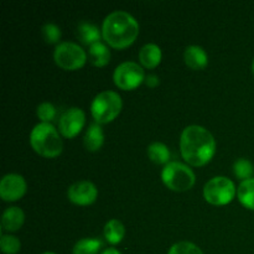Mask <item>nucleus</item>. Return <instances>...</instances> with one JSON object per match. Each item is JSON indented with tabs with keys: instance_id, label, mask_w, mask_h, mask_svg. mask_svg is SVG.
<instances>
[{
	"instance_id": "nucleus-12",
	"label": "nucleus",
	"mask_w": 254,
	"mask_h": 254,
	"mask_svg": "<svg viewBox=\"0 0 254 254\" xmlns=\"http://www.w3.org/2000/svg\"><path fill=\"white\" fill-rule=\"evenodd\" d=\"M184 59H185V64L191 69H202L208 64V57L206 51L202 47L196 46V45L186 47Z\"/></svg>"
},
{
	"instance_id": "nucleus-23",
	"label": "nucleus",
	"mask_w": 254,
	"mask_h": 254,
	"mask_svg": "<svg viewBox=\"0 0 254 254\" xmlns=\"http://www.w3.org/2000/svg\"><path fill=\"white\" fill-rule=\"evenodd\" d=\"M0 248L5 254H16L21 248V243L15 236L1 235L0 238Z\"/></svg>"
},
{
	"instance_id": "nucleus-14",
	"label": "nucleus",
	"mask_w": 254,
	"mask_h": 254,
	"mask_svg": "<svg viewBox=\"0 0 254 254\" xmlns=\"http://www.w3.org/2000/svg\"><path fill=\"white\" fill-rule=\"evenodd\" d=\"M139 61L146 68H155L161 61V50L155 44H146L139 51Z\"/></svg>"
},
{
	"instance_id": "nucleus-8",
	"label": "nucleus",
	"mask_w": 254,
	"mask_h": 254,
	"mask_svg": "<svg viewBox=\"0 0 254 254\" xmlns=\"http://www.w3.org/2000/svg\"><path fill=\"white\" fill-rule=\"evenodd\" d=\"M114 83L124 91H131L145 81L144 69L135 62H123L116 68L113 74Z\"/></svg>"
},
{
	"instance_id": "nucleus-21",
	"label": "nucleus",
	"mask_w": 254,
	"mask_h": 254,
	"mask_svg": "<svg viewBox=\"0 0 254 254\" xmlns=\"http://www.w3.org/2000/svg\"><path fill=\"white\" fill-rule=\"evenodd\" d=\"M102 241L97 238H83L74 245L72 253L73 254H98L101 251Z\"/></svg>"
},
{
	"instance_id": "nucleus-3",
	"label": "nucleus",
	"mask_w": 254,
	"mask_h": 254,
	"mask_svg": "<svg viewBox=\"0 0 254 254\" xmlns=\"http://www.w3.org/2000/svg\"><path fill=\"white\" fill-rule=\"evenodd\" d=\"M30 144L32 149L45 158H56L62 153V144L60 134L50 123H39L30 134Z\"/></svg>"
},
{
	"instance_id": "nucleus-15",
	"label": "nucleus",
	"mask_w": 254,
	"mask_h": 254,
	"mask_svg": "<svg viewBox=\"0 0 254 254\" xmlns=\"http://www.w3.org/2000/svg\"><path fill=\"white\" fill-rule=\"evenodd\" d=\"M84 146L89 151H97L102 148L104 143L103 129L99 124L93 123L88 127L83 138Z\"/></svg>"
},
{
	"instance_id": "nucleus-4",
	"label": "nucleus",
	"mask_w": 254,
	"mask_h": 254,
	"mask_svg": "<svg viewBox=\"0 0 254 254\" xmlns=\"http://www.w3.org/2000/svg\"><path fill=\"white\" fill-rule=\"evenodd\" d=\"M122 107V98L117 92L104 91L92 101L91 113L98 123H109L121 113Z\"/></svg>"
},
{
	"instance_id": "nucleus-19",
	"label": "nucleus",
	"mask_w": 254,
	"mask_h": 254,
	"mask_svg": "<svg viewBox=\"0 0 254 254\" xmlns=\"http://www.w3.org/2000/svg\"><path fill=\"white\" fill-rule=\"evenodd\" d=\"M238 200L245 207L254 210V178L242 181L238 186Z\"/></svg>"
},
{
	"instance_id": "nucleus-26",
	"label": "nucleus",
	"mask_w": 254,
	"mask_h": 254,
	"mask_svg": "<svg viewBox=\"0 0 254 254\" xmlns=\"http://www.w3.org/2000/svg\"><path fill=\"white\" fill-rule=\"evenodd\" d=\"M37 117L42 121V123H50L52 119L56 116V109L49 102H45V103H41L39 107H37L36 111Z\"/></svg>"
},
{
	"instance_id": "nucleus-17",
	"label": "nucleus",
	"mask_w": 254,
	"mask_h": 254,
	"mask_svg": "<svg viewBox=\"0 0 254 254\" xmlns=\"http://www.w3.org/2000/svg\"><path fill=\"white\" fill-rule=\"evenodd\" d=\"M77 37L86 45H93L96 42H99L101 39V32L96 25L91 22H81L77 27Z\"/></svg>"
},
{
	"instance_id": "nucleus-24",
	"label": "nucleus",
	"mask_w": 254,
	"mask_h": 254,
	"mask_svg": "<svg viewBox=\"0 0 254 254\" xmlns=\"http://www.w3.org/2000/svg\"><path fill=\"white\" fill-rule=\"evenodd\" d=\"M168 254H203L202 251L196 245L191 242H179L175 243L170 248Z\"/></svg>"
},
{
	"instance_id": "nucleus-9",
	"label": "nucleus",
	"mask_w": 254,
	"mask_h": 254,
	"mask_svg": "<svg viewBox=\"0 0 254 254\" xmlns=\"http://www.w3.org/2000/svg\"><path fill=\"white\" fill-rule=\"evenodd\" d=\"M86 116L81 108H69L61 116L59 122L60 131L66 138H74L83 129Z\"/></svg>"
},
{
	"instance_id": "nucleus-22",
	"label": "nucleus",
	"mask_w": 254,
	"mask_h": 254,
	"mask_svg": "<svg viewBox=\"0 0 254 254\" xmlns=\"http://www.w3.org/2000/svg\"><path fill=\"white\" fill-rule=\"evenodd\" d=\"M233 171H235V175L237 178L242 179L243 181L248 180V179H252L253 175V165L250 160L245 158L238 159L237 161L233 165Z\"/></svg>"
},
{
	"instance_id": "nucleus-10",
	"label": "nucleus",
	"mask_w": 254,
	"mask_h": 254,
	"mask_svg": "<svg viewBox=\"0 0 254 254\" xmlns=\"http://www.w3.org/2000/svg\"><path fill=\"white\" fill-rule=\"evenodd\" d=\"M26 192V183L17 174H7L0 181V197L6 202L20 200Z\"/></svg>"
},
{
	"instance_id": "nucleus-29",
	"label": "nucleus",
	"mask_w": 254,
	"mask_h": 254,
	"mask_svg": "<svg viewBox=\"0 0 254 254\" xmlns=\"http://www.w3.org/2000/svg\"><path fill=\"white\" fill-rule=\"evenodd\" d=\"M42 254H56V253H54V252H45V253H42Z\"/></svg>"
},
{
	"instance_id": "nucleus-20",
	"label": "nucleus",
	"mask_w": 254,
	"mask_h": 254,
	"mask_svg": "<svg viewBox=\"0 0 254 254\" xmlns=\"http://www.w3.org/2000/svg\"><path fill=\"white\" fill-rule=\"evenodd\" d=\"M148 155L150 160L155 164H169L170 151L165 144L155 141L148 146Z\"/></svg>"
},
{
	"instance_id": "nucleus-28",
	"label": "nucleus",
	"mask_w": 254,
	"mask_h": 254,
	"mask_svg": "<svg viewBox=\"0 0 254 254\" xmlns=\"http://www.w3.org/2000/svg\"><path fill=\"white\" fill-rule=\"evenodd\" d=\"M101 254H122L119 251H117L116 248H107L106 251H103Z\"/></svg>"
},
{
	"instance_id": "nucleus-27",
	"label": "nucleus",
	"mask_w": 254,
	"mask_h": 254,
	"mask_svg": "<svg viewBox=\"0 0 254 254\" xmlns=\"http://www.w3.org/2000/svg\"><path fill=\"white\" fill-rule=\"evenodd\" d=\"M145 82L149 87H155L156 84L159 83V78L155 76V74H149V76L146 77Z\"/></svg>"
},
{
	"instance_id": "nucleus-16",
	"label": "nucleus",
	"mask_w": 254,
	"mask_h": 254,
	"mask_svg": "<svg viewBox=\"0 0 254 254\" xmlns=\"http://www.w3.org/2000/svg\"><path fill=\"white\" fill-rule=\"evenodd\" d=\"M109 60H111V51L103 42H96L89 47V61L93 66H106Z\"/></svg>"
},
{
	"instance_id": "nucleus-18",
	"label": "nucleus",
	"mask_w": 254,
	"mask_h": 254,
	"mask_svg": "<svg viewBox=\"0 0 254 254\" xmlns=\"http://www.w3.org/2000/svg\"><path fill=\"white\" fill-rule=\"evenodd\" d=\"M126 235V228L123 223L118 220H111L104 226V237L111 245H118L122 242Z\"/></svg>"
},
{
	"instance_id": "nucleus-13",
	"label": "nucleus",
	"mask_w": 254,
	"mask_h": 254,
	"mask_svg": "<svg viewBox=\"0 0 254 254\" xmlns=\"http://www.w3.org/2000/svg\"><path fill=\"white\" fill-rule=\"evenodd\" d=\"M25 221V215L21 208L19 207H9L4 211L1 217V227L2 230L7 232H15L20 230Z\"/></svg>"
},
{
	"instance_id": "nucleus-6",
	"label": "nucleus",
	"mask_w": 254,
	"mask_h": 254,
	"mask_svg": "<svg viewBox=\"0 0 254 254\" xmlns=\"http://www.w3.org/2000/svg\"><path fill=\"white\" fill-rule=\"evenodd\" d=\"M236 186L232 180L225 176H216L206 183L203 188V197L208 203L215 206L227 205L235 198Z\"/></svg>"
},
{
	"instance_id": "nucleus-25",
	"label": "nucleus",
	"mask_w": 254,
	"mask_h": 254,
	"mask_svg": "<svg viewBox=\"0 0 254 254\" xmlns=\"http://www.w3.org/2000/svg\"><path fill=\"white\" fill-rule=\"evenodd\" d=\"M42 37L47 44H57L61 37V30L55 24H46L41 30Z\"/></svg>"
},
{
	"instance_id": "nucleus-1",
	"label": "nucleus",
	"mask_w": 254,
	"mask_h": 254,
	"mask_svg": "<svg viewBox=\"0 0 254 254\" xmlns=\"http://www.w3.org/2000/svg\"><path fill=\"white\" fill-rule=\"evenodd\" d=\"M181 155L192 166H203L216 153V141L212 134L200 126H189L180 138Z\"/></svg>"
},
{
	"instance_id": "nucleus-2",
	"label": "nucleus",
	"mask_w": 254,
	"mask_h": 254,
	"mask_svg": "<svg viewBox=\"0 0 254 254\" xmlns=\"http://www.w3.org/2000/svg\"><path fill=\"white\" fill-rule=\"evenodd\" d=\"M139 34V24L129 12L117 10L104 19L102 36L114 49H126Z\"/></svg>"
},
{
	"instance_id": "nucleus-30",
	"label": "nucleus",
	"mask_w": 254,
	"mask_h": 254,
	"mask_svg": "<svg viewBox=\"0 0 254 254\" xmlns=\"http://www.w3.org/2000/svg\"><path fill=\"white\" fill-rule=\"evenodd\" d=\"M252 71H253V74H254V60H253V64H252Z\"/></svg>"
},
{
	"instance_id": "nucleus-7",
	"label": "nucleus",
	"mask_w": 254,
	"mask_h": 254,
	"mask_svg": "<svg viewBox=\"0 0 254 254\" xmlns=\"http://www.w3.org/2000/svg\"><path fill=\"white\" fill-rule=\"evenodd\" d=\"M54 59L57 66L61 67L62 69L74 71L84 66L87 61V55L79 45L66 41L57 45Z\"/></svg>"
},
{
	"instance_id": "nucleus-11",
	"label": "nucleus",
	"mask_w": 254,
	"mask_h": 254,
	"mask_svg": "<svg viewBox=\"0 0 254 254\" xmlns=\"http://www.w3.org/2000/svg\"><path fill=\"white\" fill-rule=\"evenodd\" d=\"M67 196H68V200L76 205L88 206L97 200L98 190L91 181H78L69 186Z\"/></svg>"
},
{
	"instance_id": "nucleus-5",
	"label": "nucleus",
	"mask_w": 254,
	"mask_h": 254,
	"mask_svg": "<svg viewBox=\"0 0 254 254\" xmlns=\"http://www.w3.org/2000/svg\"><path fill=\"white\" fill-rule=\"evenodd\" d=\"M161 179L170 190L178 192L190 190L195 185L196 180L193 171L188 165L178 161H173L164 166Z\"/></svg>"
}]
</instances>
